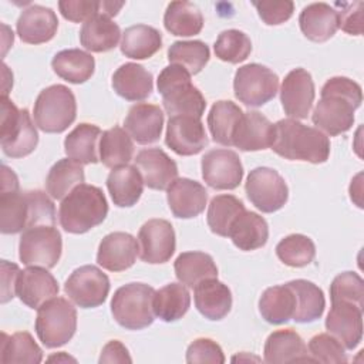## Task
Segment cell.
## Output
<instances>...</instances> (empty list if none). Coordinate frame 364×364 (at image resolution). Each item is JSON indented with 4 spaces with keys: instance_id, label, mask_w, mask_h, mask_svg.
<instances>
[{
    "instance_id": "obj_25",
    "label": "cell",
    "mask_w": 364,
    "mask_h": 364,
    "mask_svg": "<svg viewBox=\"0 0 364 364\" xmlns=\"http://www.w3.org/2000/svg\"><path fill=\"white\" fill-rule=\"evenodd\" d=\"M125 131L141 145L154 144L161 138L164 112L158 105L139 102L129 108L124 119Z\"/></svg>"
},
{
    "instance_id": "obj_41",
    "label": "cell",
    "mask_w": 364,
    "mask_h": 364,
    "mask_svg": "<svg viewBox=\"0 0 364 364\" xmlns=\"http://www.w3.org/2000/svg\"><path fill=\"white\" fill-rule=\"evenodd\" d=\"M164 26L172 36L191 37L202 31L203 16L193 3L172 1L164 14Z\"/></svg>"
},
{
    "instance_id": "obj_12",
    "label": "cell",
    "mask_w": 364,
    "mask_h": 364,
    "mask_svg": "<svg viewBox=\"0 0 364 364\" xmlns=\"http://www.w3.org/2000/svg\"><path fill=\"white\" fill-rule=\"evenodd\" d=\"M245 191L247 199L263 213L282 209L289 199V188L282 175L272 168L257 166L249 172Z\"/></svg>"
},
{
    "instance_id": "obj_54",
    "label": "cell",
    "mask_w": 364,
    "mask_h": 364,
    "mask_svg": "<svg viewBox=\"0 0 364 364\" xmlns=\"http://www.w3.org/2000/svg\"><path fill=\"white\" fill-rule=\"evenodd\" d=\"M253 6L256 7L259 17L267 26H277L287 21L294 11V3L290 0L253 1Z\"/></svg>"
},
{
    "instance_id": "obj_30",
    "label": "cell",
    "mask_w": 364,
    "mask_h": 364,
    "mask_svg": "<svg viewBox=\"0 0 364 364\" xmlns=\"http://www.w3.org/2000/svg\"><path fill=\"white\" fill-rule=\"evenodd\" d=\"M228 237H230L233 245L240 250H256L267 243L269 226L260 215L245 209L232 222Z\"/></svg>"
},
{
    "instance_id": "obj_2",
    "label": "cell",
    "mask_w": 364,
    "mask_h": 364,
    "mask_svg": "<svg viewBox=\"0 0 364 364\" xmlns=\"http://www.w3.org/2000/svg\"><path fill=\"white\" fill-rule=\"evenodd\" d=\"M38 225H55L54 203L44 192L20 189L0 192L1 233L14 235Z\"/></svg>"
},
{
    "instance_id": "obj_4",
    "label": "cell",
    "mask_w": 364,
    "mask_h": 364,
    "mask_svg": "<svg viewBox=\"0 0 364 364\" xmlns=\"http://www.w3.org/2000/svg\"><path fill=\"white\" fill-rule=\"evenodd\" d=\"M108 203L104 192L94 185H77L60 203L58 220L61 228L74 235H81L105 220Z\"/></svg>"
},
{
    "instance_id": "obj_22",
    "label": "cell",
    "mask_w": 364,
    "mask_h": 364,
    "mask_svg": "<svg viewBox=\"0 0 364 364\" xmlns=\"http://www.w3.org/2000/svg\"><path fill=\"white\" fill-rule=\"evenodd\" d=\"M166 199L173 216L196 218L205 210L208 192L205 186L189 178H176L166 189Z\"/></svg>"
},
{
    "instance_id": "obj_44",
    "label": "cell",
    "mask_w": 364,
    "mask_h": 364,
    "mask_svg": "<svg viewBox=\"0 0 364 364\" xmlns=\"http://www.w3.org/2000/svg\"><path fill=\"white\" fill-rule=\"evenodd\" d=\"M43 360V351L34 341L33 336L27 331H17L11 336L1 333L0 343V361L38 364Z\"/></svg>"
},
{
    "instance_id": "obj_9",
    "label": "cell",
    "mask_w": 364,
    "mask_h": 364,
    "mask_svg": "<svg viewBox=\"0 0 364 364\" xmlns=\"http://www.w3.org/2000/svg\"><path fill=\"white\" fill-rule=\"evenodd\" d=\"M77 330V310L64 297H53L37 309L36 333L47 348L67 344Z\"/></svg>"
},
{
    "instance_id": "obj_39",
    "label": "cell",
    "mask_w": 364,
    "mask_h": 364,
    "mask_svg": "<svg viewBox=\"0 0 364 364\" xmlns=\"http://www.w3.org/2000/svg\"><path fill=\"white\" fill-rule=\"evenodd\" d=\"M154 313L165 323L182 318L191 307V294L185 284L169 283L154 294Z\"/></svg>"
},
{
    "instance_id": "obj_57",
    "label": "cell",
    "mask_w": 364,
    "mask_h": 364,
    "mask_svg": "<svg viewBox=\"0 0 364 364\" xmlns=\"http://www.w3.org/2000/svg\"><path fill=\"white\" fill-rule=\"evenodd\" d=\"M17 189H20L17 175L13 172V169L3 165L1 166V192L17 191Z\"/></svg>"
},
{
    "instance_id": "obj_50",
    "label": "cell",
    "mask_w": 364,
    "mask_h": 364,
    "mask_svg": "<svg viewBox=\"0 0 364 364\" xmlns=\"http://www.w3.org/2000/svg\"><path fill=\"white\" fill-rule=\"evenodd\" d=\"M343 344L330 333H320L309 341V355L320 363H347V354Z\"/></svg>"
},
{
    "instance_id": "obj_43",
    "label": "cell",
    "mask_w": 364,
    "mask_h": 364,
    "mask_svg": "<svg viewBox=\"0 0 364 364\" xmlns=\"http://www.w3.org/2000/svg\"><path fill=\"white\" fill-rule=\"evenodd\" d=\"M84 179L82 164L64 158L50 168L46 178V189L53 199H64L77 185L84 183Z\"/></svg>"
},
{
    "instance_id": "obj_48",
    "label": "cell",
    "mask_w": 364,
    "mask_h": 364,
    "mask_svg": "<svg viewBox=\"0 0 364 364\" xmlns=\"http://www.w3.org/2000/svg\"><path fill=\"white\" fill-rule=\"evenodd\" d=\"M213 50L219 60L230 64H239L252 53V41L246 33L230 28L218 36Z\"/></svg>"
},
{
    "instance_id": "obj_56",
    "label": "cell",
    "mask_w": 364,
    "mask_h": 364,
    "mask_svg": "<svg viewBox=\"0 0 364 364\" xmlns=\"http://www.w3.org/2000/svg\"><path fill=\"white\" fill-rule=\"evenodd\" d=\"M132 358L128 353V348L118 340L108 341L100 355L98 363H131Z\"/></svg>"
},
{
    "instance_id": "obj_1",
    "label": "cell",
    "mask_w": 364,
    "mask_h": 364,
    "mask_svg": "<svg viewBox=\"0 0 364 364\" xmlns=\"http://www.w3.org/2000/svg\"><path fill=\"white\" fill-rule=\"evenodd\" d=\"M320 95L313 109V124L330 136L347 132L354 124V111L363 101L360 84L347 77H331L323 85Z\"/></svg>"
},
{
    "instance_id": "obj_51",
    "label": "cell",
    "mask_w": 364,
    "mask_h": 364,
    "mask_svg": "<svg viewBox=\"0 0 364 364\" xmlns=\"http://www.w3.org/2000/svg\"><path fill=\"white\" fill-rule=\"evenodd\" d=\"M186 363H212V364H222L225 363V354L220 346L213 341L212 338H196L193 343L189 344L186 350Z\"/></svg>"
},
{
    "instance_id": "obj_45",
    "label": "cell",
    "mask_w": 364,
    "mask_h": 364,
    "mask_svg": "<svg viewBox=\"0 0 364 364\" xmlns=\"http://www.w3.org/2000/svg\"><path fill=\"white\" fill-rule=\"evenodd\" d=\"M243 210H245V205L236 196L218 195L212 198L208 206V213H206L208 226L215 235L228 237L232 222Z\"/></svg>"
},
{
    "instance_id": "obj_6",
    "label": "cell",
    "mask_w": 364,
    "mask_h": 364,
    "mask_svg": "<svg viewBox=\"0 0 364 364\" xmlns=\"http://www.w3.org/2000/svg\"><path fill=\"white\" fill-rule=\"evenodd\" d=\"M154 287L145 283H128L115 290L111 313L115 321L127 330H142L155 320Z\"/></svg>"
},
{
    "instance_id": "obj_10",
    "label": "cell",
    "mask_w": 364,
    "mask_h": 364,
    "mask_svg": "<svg viewBox=\"0 0 364 364\" xmlns=\"http://www.w3.org/2000/svg\"><path fill=\"white\" fill-rule=\"evenodd\" d=\"M63 252L61 233L54 225H38L26 229L18 242V257L26 266L54 267Z\"/></svg>"
},
{
    "instance_id": "obj_3",
    "label": "cell",
    "mask_w": 364,
    "mask_h": 364,
    "mask_svg": "<svg viewBox=\"0 0 364 364\" xmlns=\"http://www.w3.org/2000/svg\"><path fill=\"white\" fill-rule=\"evenodd\" d=\"M279 156L290 161L323 164L330 156V139L320 129L307 127L297 119L286 118L274 124L270 146Z\"/></svg>"
},
{
    "instance_id": "obj_13",
    "label": "cell",
    "mask_w": 364,
    "mask_h": 364,
    "mask_svg": "<svg viewBox=\"0 0 364 364\" xmlns=\"http://www.w3.org/2000/svg\"><path fill=\"white\" fill-rule=\"evenodd\" d=\"M68 299L81 309H94L101 306L109 293L108 276L94 264H85L75 269L64 284Z\"/></svg>"
},
{
    "instance_id": "obj_26",
    "label": "cell",
    "mask_w": 364,
    "mask_h": 364,
    "mask_svg": "<svg viewBox=\"0 0 364 364\" xmlns=\"http://www.w3.org/2000/svg\"><path fill=\"white\" fill-rule=\"evenodd\" d=\"M263 355L264 361L269 364L313 361L304 340L293 328L276 330L269 334L264 343Z\"/></svg>"
},
{
    "instance_id": "obj_40",
    "label": "cell",
    "mask_w": 364,
    "mask_h": 364,
    "mask_svg": "<svg viewBox=\"0 0 364 364\" xmlns=\"http://www.w3.org/2000/svg\"><path fill=\"white\" fill-rule=\"evenodd\" d=\"M242 115L243 111L233 101H216L208 114V127L212 139L220 145L232 146L233 134Z\"/></svg>"
},
{
    "instance_id": "obj_38",
    "label": "cell",
    "mask_w": 364,
    "mask_h": 364,
    "mask_svg": "<svg viewBox=\"0 0 364 364\" xmlns=\"http://www.w3.org/2000/svg\"><path fill=\"white\" fill-rule=\"evenodd\" d=\"M173 269L178 280L188 287H195L203 280L218 277L216 263L205 252L181 253L173 263Z\"/></svg>"
},
{
    "instance_id": "obj_49",
    "label": "cell",
    "mask_w": 364,
    "mask_h": 364,
    "mask_svg": "<svg viewBox=\"0 0 364 364\" xmlns=\"http://www.w3.org/2000/svg\"><path fill=\"white\" fill-rule=\"evenodd\" d=\"M331 303L347 301L360 307L364 306V282L355 272H343L337 274L330 284Z\"/></svg>"
},
{
    "instance_id": "obj_11",
    "label": "cell",
    "mask_w": 364,
    "mask_h": 364,
    "mask_svg": "<svg viewBox=\"0 0 364 364\" xmlns=\"http://www.w3.org/2000/svg\"><path fill=\"white\" fill-rule=\"evenodd\" d=\"M235 97L247 107H262L279 91V77L266 65L250 63L236 70L233 78Z\"/></svg>"
},
{
    "instance_id": "obj_55",
    "label": "cell",
    "mask_w": 364,
    "mask_h": 364,
    "mask_svg": "<svg viewBox=\"0 0 364 364\" xmlns=\"http://www.w3.org/2000/svg\"><path fill=\"white\" fill-rule=\"evenodd\" d=\"M20 269L17 264L1 260V303H7L16 296V283Z\"/></svg>"
},
{
    "instance_id": "obj_53",
    "label": "cell",
    "mask_w": 364,
    "mask_h": 364,
    "mask_svg": "<svg viewBox=\"0 0 364 364\" xmlns=\"http://www.w3.org/2000/svg\"><path fill=\"white\" fill-rule=\"evenodd\" d=\"M363 1L353 3H334L338 14V28L351 36L363 34Z\"/></svg>"
},
{
    "instance_id": "obj_35",
    "label": "cell",
    "mask_w": 364,
    "mask_h": 364,
    "mask_svg": "<svg viewBox=\"0 0 364 364\" xmlns=\"http://www.w3.org/2000/svg\"><path fill=\"white\" fill-rule=\"evenodd\" d=\"M296 310V297L291 287L286 284L267 287L259 300L262 317L274 326L284 324L293 318Z\"/></svg>"
},
{
    "instance_id": "obj_33",
    "label": "cell",
    "mask_w": 364,
    "mask_h": 364,
    "mask_svg": "<svg viewBox=\"0 0 364 364\" xmlns=\"http://www.w3.org/2000/svg\"><path fill=\"white\" fill-rule=\"evenodd\" d=\"M102 132L94 124H78L64 139V152L70 159L82 165L100 161V138Z\"/></svg>"
},
{
    "instance_id": "obj_46",
    "label": "cell",
    "mask_w": 364,
    "mask_h": 364,
    "mask_svg": "<svg viewBox=\"0 0 364 364\" xmlns=\"http://www.w3.org/2000/svg\"><path fill=\"white\" fill-rule=\"evenodd\" d=\"M210 58V51L206 43L200 40L175 41L168 48V60L189 71V74L200 73Z\"/></svg>"
},
{
    "instance_id": "obj_31",
    "label": "cell",
    "mask_w": 364,
    "mask_h": 364,
    "mask_svg": "<svg viewBox=\"0 0 364 364\" xmlns=\"http://www.w3.org/2000/svg\"><path fill=\"white\" fill-rule=\"evenodd\" d=\"M144 179L136 166L122 165L114 168L107 178V188L114 205L118 208L134 206L144 191Z\"/></svg>"
},
{
    "instance_id": "obj_27",
    "label": "cell",
    "mask_w": 364,
    "mask_h": 364,
    "mask_svg": "<svg viewBox=\"0 0 364 364\" xmlns=\"http://www.w3.org/2000/svg\"><path fill=\"white\" fill-rule=\"evenodd\" d=\"M112 88L127 101H142L152 94L154 77L144 65L125 63L114 73Z\"/></svg>"
},
{
    "instance_id": "obj_7",
    "label": "cell",
    "mask_w": 364,
    "mask_h": 364,
    "mask_svg": "<svg viewBox=\"0 0 364 364\" xmlns=\"http://www.w3.org/2000/svg\"><path fill=\"white\" fill-rule=\"evenodd\" d=\"M0 105V144L3 152L10 158H23L30 155L38 144V134L28 109H18L6 95H1Z\"/></svg>"
},
{
    "instance_id": "obj_15",
    "label": "cell",
    "mask_w": 364,
    "mask_h": 364,
    "mask_svg": "<svg viewBox=\"0 0 364 364\" xmlns=\"http://www.w3.org/2000/svg\"><path fill=\"white\" fill-rule=\"evenodd\" d=\"M176 239L171 222L149 219L138 232L139 257L145 263L158 264L168 262L175 253Z\"/></svg>"
},
{
    "instance_id": "obj_37",
    "label": "cell",
    "mask_w": 364,
    "mask_h": 364,
    "mask_svg": "<svg viewBox=\"0 0 364 364\" xmlns=\"http://www.w3.org/2000/svg\"><path fill=\"white\" fill-rule=\"evenodd\" d=\"M119 47L128 58L146 60L162 47V36L155 27L146 24L131 26L122 33Z\"/></svg>"
},
{
    "instance_id": "obj_21",
    "label": "cell",
    "mask_w": 364,
    "mask_h": 364,
    "mask_svg": "<svg viewBox=\"0 0 364 364\" xmlns=\"http://www.w3.org/2000/svg\"><path fill=\"white\" fill-rule=\"evenodd\" d=\"M134 161L142 175L144 183L151 189H168V186L178 178L176 162L159 148L142 149L136 154Z\"/></svg>"
},
{
    "instance_id": "obj_36",
    "label": "cell",
    "mask_w": 364,
    "mask_h": 364,
    "mask_svg": "<svg viewBox=\"0 0 364 364\" xmlns=\"http://www.w3.org/2000/svg\"><path fill=\"white\" fill-rule=\"evenodd\" d=\"M296 297V310L293 320L296 323H313L324 313L326 299L323 290L313 282L296 279L287 283Z\"/></svg>"
},
{
    "instance_id": "obj_52",
    "label": "cell",
    "mask_w": 364,
    "mask_h": 364,
    "mask_svg": "<svg viewBox=\"0 0 364 364\" xmlns=\"http://www.w3.org/2000/svg\"><path fill=\"white\" fill-rule=\"evenodd\" d=\"M102 1H94V0H61L58 1V9L61 16L65 20H70L73 23H81L88 21L94 16L101 13Z\"/></svg>"
},
{
    "instance_id": "obj_18",
    "label": "cell",
    "mask_w": 364,
    "mask_h": 364,
    "mask_svg": "<svg viewBox=\"0 0 364 364\" xmlns=\"http://www.w3.org/2000/svg\"><path fill=\"white\" fill-rule=\"evenodd\" d=\"M326 328L346 350H354L363 338V307L347 301L331 303Z\"/></svg>"
},
{
    "instance_id": "obj_29",
    "label": "cell",
    "mask_w": 364,
    "mask_h": 364,
    "mask_svg": "<svg viewBox=\"0 0 364 364\" xmlns=\"http://www.w3.org/2000/svg\"><path fill=\"white\" fill-rule=\"evenodd\" d=\"M193 289L195 306L203 317L218 321L228 316L232 309V293L218 277L203 280Z\"/></svg>"
},
{
    "instance_id": "obj_23",
    "label": "cell",
    "mask_w": 364,
    "mask_h": 364,
    "mask_svg": "<svg viewBox=\"0 0 364 364\" xmlns=\"http://www.w3.org/2000/svg\"><path fill=\"white\" fill-rule=\"evenodd\" d=\"M17 34L27 44H41L50 41L58 28V18L53 9L33 4L18 16Z\"/></svg>"
},
{
    "instance_id": "obj_34",
    "label": "cell",
    "mask_w": 364,
    "mask_h": 364,
    "mask_svg": "<svg viewBox=\"0 0 364 364\" xmlns=\"http://www.w3.org/2000/svg\"><path fill=\"white\" fill-rule=\"evenodd\" d=\"M51 67L60 78L71 84H82L94 74L95 60L87 51L80 48H68L58 51L53 57Z\"/></svg>"
},
{
    "instance_id": "obj_8",
    "label": "cell",
    "mask_w": 364,
    "mask_h": 364,
    "mask_svg": "<svg viewBox=\"0 0 364 364\" xmlns=\"http://www.w3.org/2000/svg\"><path fill=\"white\" fill-rule=\"evenodd\" d=\"M34 122L47 134H60L65 131L77 117V102L73 91L54 84L40 91L34 102Z\"/></svg>"
},
{
    "instance_id": "obj_20",
    "label": "cell",
    "mask_w": 364,
    "mask_h": 364,
    "mask_svg": "<svg viewBox=\"0 0 364 364\" xmlns=\"http://www.w3.org/2000/svg\"><path fill=\"white\" fill-rule=\"evenodd\" d=\"M138 253V240L132 235L112 232L102 237L97 252V263L109 272H124L135 263Z\"/></svg>"
},
{
    "instance_id": "obj_16",
    "label": "cell",
    "mask_w": 364,
    "mask_h": 364,
    "mask_svg": "<svg viewBox=\"0 0 364 364\" xmlns=\"http://www.w3.org/2000/svg\"><path fill=\"white\" fill-rule=\"evenodd\" d=\"M316 97L311 74L304 68L291 70L280 87V102L284 114L293 119L309 117Z\"/></svg>"
},
{
    "instance_id": "obj_19",
    "label": "cell",
    "mask_w": 364,
    "mask_h": 364,
    "mask_svg": "<svg viewBox=\"0 0 364 364\" xmlns=\"http://www.w3.org/2000/svg\"><path fill=\"white\" fill-rule=\"evenodd\" d=\"M58 290L55 277L46 267L27 266L18 273L16 294L30 309H38L43 303L55 297Z\"/></svg>"
},
{
    "instance_id": "obj_14",
    "label": "cell",
    "mask_w": 364,
    "mask_h": 364,
    "mask_svg": "<svg viewBox=\"0 0 364 364\" xmlns=\"http://www.w3.org/2000/svg\"><path fill=\"white\" fill-rule=\"evenodd\" d=\"M202 178L218 191L236 189L243 178L239 155L230 149H210L202 156Z\"/></svg>"
},
{
    "instance_id": "obj_47",
    "label": "cell",
    "mask_w": 364,
    "mask_h": 364,
    "mask_svg": "<svg viewBox=\"0 0 364 364\" xmlns=\"http://www.w3.org/2000/svg\"><path fill=\"white\" fill-rule=\"evenodd\" d=\"M276 255L286 266L304 267L314 260L316 246L309 236L293 233L276 245Z\"/></svg>"
},
{
    "instance_id": "obj_5",
    "label": "cell",
    "mask_w": 364,
    "mask_h": 364,
    "mask_svg": "<svg viewBox=\"0 0 364 364\" xmlns=\"http://www.w3.org/2000/svg\"><path fill=\"white\" fill-rule=\"evenodd\" d=\"M156 87L169 117L191 115L200 118L203 115L206 108L205 97L192 84L191 74L183 67L176 64L165 67L158 75Z\"/></svg>"
},
{
    "instance_id": "obj_42",
    "label": "cell",
    "mask_w": 364,
    "mask_h": 364,
    "mask_svg": "<svg viewBox=\"0 0 364 364\" xmlns=\"http://www.w3.org/2000/svg\"><path fill=\"white\" fill-rule=\"evenodd\" d=\"M100 161L107 168L128 165L134 155V144L129 134L121 127H112L102 132L100 138Z\"/></svg>"
},
{
    "instance_id": "obj_32",
    "label": "cell",
    "mask_w": 364,
    "mask_h": 364,
    "mask_svg": "<svg viewBox=\"0 0 364 364\" xmlns=\"http://www.w3.org/2000/svg\"><path fill=\"white\" fill-rule=\"evenodd\" d=\"M119 37V26L102 13L85 21L80 30L81 46L92 53H105L115 48Z\"/></svg>"
},
{
    "instance_id": "obj_24",
    "label": "cell",
    "mask_w": 364,
    "mask_h": 364,
    "mask_svg": "<svg viewBox=\"0 0 364 364\" xmlns=\"http://www.w3.org/2000/svg\"><path fill=\"white\" fill-rule=\"evenodd\" d=\"M274 124L257 111L243 112L232 139V146L240 151H262L273 144Z\"/></svg>"
},
{
    "instance_id": "obj_58",
    "label": "cell",
    "mask_w": 364,
    "mask_h": 364,
    "mask_svg": "<svg viewBox=\"0 0 364 364\" xmlns=\"http://www.w3.org/2000/svg\"><path fill=\"white\" fill-rule=\"evenodd\" d=\"M48 361H73V363H75V358H73V357H70V355H67L65 353H58V354H55V355H50L48 358H47Z\"/></svg>"
},
{
    "instance_id": "obj_17",
    "label": "cell",
    "mask_w": 364,
    "mask_h": 364,
    "mask_svg": "<svg viewBox=\"0 0 364 364\" xmlns=\"http://www.w3.org/2000/svg\"><path fill=\"white\" fill-rule=\"evenodd\" d=\"M165 144L181 156L199 154L208 145V135L200 118L191 115L169 117Z\"/></svg>"
},
{
    "instance_id": "obj_28",
    "label": "cell",
    "mask_w": 364,
    "mask_h": 364,
    "mask_svg": "<svg viewBox=\"0 0 364 364\" xmlns=\"http://www.w3.org/2000/svg\"><path fill=\"white\" fill-rule=\"evenodd\" d=\"M299 24L301 33L309 40L324 43L338 30V14L336 9L327 3H311L301 10Z\"/></svg>"
}]
</instances>
